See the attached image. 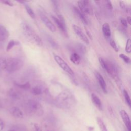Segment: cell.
Wrapping results in <instances>:
<instances>
[{"label":"cell","instance_id":"obj_38","mask_svg":"<svg viewBox=\"0 0 131 131\" xmlns=\"http://www.w3.org/2000/svg\"><path fill=\"white\" fill-rule=\"evenodd\" d=\"M119 5H120V7H121L122 9H125V8H126L125 4V3H124V2L123 1H120Z\"/></svg>","mask_w":131,"mask_h":131},{"label":"cell","instance_id":"obj_20","mask_svg":"<svg viewBox=\"0 0 131 131\" xmlns=\"http://www.w3.org/2000/svg\"><path fill=\"white\" fill-rule=\"evenodd\" d=\"M71 61L75 64L78 65L80 62V57L77 53H73L70 56Z\"/></svg>","mask_w":131,"mask_h":131},{"label":"cell","instance_id":"obj_21","mask_svg":"<svg viewBox=\"0 0 131 131\" xmlns=\"http://www.w3.org/2000/svg\"><path fill=\"white\" fill-rule=\"evenodd\" d=\"M74 48L77 52H78L79 53H80L81 54H84L86 52V48L85 46L79 43H76L75 45Z\"/></svg>","mask_w":131,"mask_h":131},{"label":"cell","instance_id":"obj_9","mask_svg":"<svg viewBox=\"0 0 131 131\" xmlns=\"http://www.w3.org/2000/svg\"><path fill=\"white\" fill-rule=\"evenodd\" d=\"M120 114L123 122H124L128 131H131V123L129 117L126 112L124 110H121L120 111Z\"/></svg>","mask_w":131,"mask_h":131},{"label":"cell","instance_id":"obj_27","mask_svg":"<svg viewBox=\"0 0 131 131\" xmlns=\"http://www.w3.org/2000/svg\"><path fill=\"white\" fill-rule=\"evenodd\" d=\"M15 84L16 86H17V87H18L20 89H24V90H28L29 88H30V87H31V85H30L29 82H27V83L23 84L17 83H15Z\"/></svg>","mask_w":131,"mask_h":131},{"label":"cell","instance_id":"obj_25","mask_svg":"<svg viewBox=\"0 0 131 131\" xmlns=\"http://www.w3.org/2000/svg\"><path fill=\"white\" fill-rule=\"evenodd\" d=\"M123 95L125 98V100L127 103V104L130 106L131 105V100H130V96L127 92V91L125 90H123Z\"/></svg>","mask_w":131,"mask_h":131},{"label":"cell","instance_id":"obj_41","mask_svg":"<svg viewBox=\"0 0 131 131\" xmlns=\"http://www.w3.org/2000/svg\"><path fill=\"white\" fill-rule=\"evenodd\" d=\"M126 20H127L126 21L128 23V24L130 25L131 24V17L130 16H127Z\"/></svg>","mask_w":131,"mask_h":131},{"label":"cell","instance_id":"obj_17","mask_svg":"<svg viewBox=\"0 0 131 131\" xmlns=\"http://www.w3.org/2000/svg\"><path fill=\"white\" fill-rule=\"evenodd\" d=\"M45 91V88L40 84H38L31 89V92L34 95H39Z\"/></svg>","mask_w":131,"mask_h":131},{"label":"cell","instance_id":"obj_43","mask_svg":"<svg viewBox=\"0 0 131 131\" xmlns=\"http://www.w3.org/2000/svg\"><path fill=\"white\" fill-rule=\"evenodd\" d=\"M14 1H17V2L19 3H21V4H24V2L23 1H22L21 0H14Z\"/></svg>","mask_w":131,"mask_h":131},{"label":"cell","instance_id":"obj_16","mask_svg":"<svg viewBox=\"0 0 131 131\" xmlns=\"http://www.w3.org/2000/svg\"><path fill=\"white\" fill-rule=\"evenodd\" d=\"M91 100L94 105L100 111L102 110V104L99 98L94 93L91 94Z\"/></svg>","mask_w":131,"mask_h":131},{"label":"cell","instance_id":"obj_42","mask_svg":"<svg viewBox=\"0 0 131 131\" xmlns=\"http://www.w3.org/2000/svg\"><path fill=\"white\" fill-rule=\"evenodd\" d=\"M96 4H97V5H99L100 4V0H94Z\"/></svg>","mask_w":131,"mask_h":131},{"label":"cell","instance_id":"obj_5","mask_svg":"<svg viewBox=\"0 0 131 131\" xmlns=\"http://www.w3.org/2000/svg\"><path fill=\"white\" fill-rule=\"evenodd\" d=\"M26 105L28 112L35 116L40 117L43 114V107L37 101L33 99L29 100L27 102Z\"/></svg>","mask_w":131,"mask_h":131},{"label":"cell","instance_id":"obj_37","mask_svg":"<svg viewBox=\"0 0 131 131\" xmlns=\"http://www.w3.org/2000/svg\"><path fill=\"white\" fill-rule=\"evenodd\" d=\"M34 128H35L36 131H41V129L38 124L35 123V124H34Z\"/></svg>","mask_w":131,"mask_h":131},{"label":"cell","instance_id":"obj_8","mask_svg":"<svg viewBox=\"0 0 131 131\" xmlns=\"http://www.w3.org/2000/svg\"><path fill=\"white\" fill-rule=\"evenodd\" d=\"M72 27L75 34L79 37V38L81 40H82L84 43H85L87 45H89V40L87 36H86V35L83 33L81 28L76 25H73Z\"/></svg>","mask_w":131,"mask_h":131},{"label":"cell","instance_id":"obj_22","mask_svg":"<svg viewBox=\"0 0 131 131\" xmlns=\"http://www.w3.org/2000/svg\"><path fill=\"white\" fill-rule=\"evenodd\" d=\"M96 120L100 131H108L104 122L100 118L97 117L96 118Z\"/></svg>","mask_w":131,"mask_h":131},{"label":"cell","instance_id":"obj_18","mask_svg":"<svg viewBox=\"0 0 131 131\" xmlns=\"http://www.w3.org/2000/svg\"><path fill=\"white\" fill-rule=\"evenodd\" d=\"M102 30L105 37L108 38L111 36V32L110 27L109 24L107 23H105L103 24L102 27Z\"/></svg>","mask_w":131,"mask_h":131},{"label":"cell","instance_id":"obj_14","mask_svg":"<svg viewBox=\"0 0 131 131\" xmlns=\"http://www.w3.org/2000/svg\"><path fill=\"white\" fill-rule=\"evenodd\" d=\"M52 18L53 20V21H54V23H55V24L57 25V26L58 27V29L61 31L64 34H67V27H66V24H63L62 23H61L59 19L56 17L55 16L52 15Z\"/></svg>","mask_w":131,"mask_h":131},{"label":"cell","instance_id":"obj_23","mask_svg":"<svg viewBox=\"0 0 131 131\" xmlns=\"http://www.w3.org/2000/svg\"><path fill=\"white\" fill-rule=\"evenodd\" d=\"M19 44V41H17V40H11L10 41H9V42H8L7 47H6V51L7 52L9 51L10 50H11L14 46L18 45Z\"/></svg>","mask_w":131,"mask_h":131},{"label":"cell","instance_id":"obj_15","mask_svg":"<svg viewBox=\"0 0 131 131\" xmlns=\"http://www.w3.org/2000/svg\"><path fill=\"white\" fill-rule=\"evenodd\" d=\"M73 10H74V12L75 13L76 15L80 19L81 22H82L83 24H84L85 25H88V22L87 18L85 17V14H84L82 12H81L79 10V9L77 7H73Z\"/></svg>","mask_w":131,"mask_h":131},{"label":"cell","instance_id":"obj_45","mask_svg":"<svg viewBox=\"0 0 131 131\" xmlns=\"http://www.w3.org/2000/svg\"><path fill=\"white\" fill-rule=\"evenodd\" d=\"M8 131H15V130H13V129H10V130H8Z\"/></svg>","mask_w":131,"mask_h":131},{"label":"cell","instance_id":"obj_34","mask_svg":"<svg viewBox=\"0 0 131 131\" xmlns=\"http://www.w3.org/2000/svg\"><path fill=\"white\" fill-rule=\"evenodd\" d=\"M120 20V23L121 25H123V26H124V27H127V23L125 19H124V18H121Z\"/></svg>","mask_w":131,"mask_h":131},{"label":"cell","instance_id":"obj_28","mask_svg":"<svg viewBox=\"0 0 131 131\" xmlns=\"http://www.w3.org/2000/svg\"><path fill=\"white\" fill-rule=\"evenodd\" d=\"M125 49L126 52L127 53H130L131 52V40L130 38H128L127 40Z\"/></svg>","mask_w":131,"mask_h":131},{"label":"cell","instance_id":"obj_1","mask_svg":"<svg viewBox=\"0 0 131 131\" xmlns=\"http://www.w3.org/2000/svg\"><path fill=\"white\" fill-rule=\"evenodd\" d=\"M55 99L58 106L63 108H71L76 104L74 96L69 91H65L60 93Z\"/></svg>","mask_w":131,"mask_h":131},{"label":"cell","instance_id":"obj_33","mask_svg":"<svg viewBox=\"0 0 131 131\" xmlns=\"http://www.w3.org/2000/svg\"><path fill=\"white\" fill-rule=\"evenodd\" d=\"M0 3L9 6H13V3L10 0H0Z\"/></svg>","mask_w":131,"mask_h":131},{"label":"cell","instance_id":"obj_31","mask_svg":"<svg viewBox=\"0 0 131 131\" xmlns=\"http://www.w3.org/2000/svg\"><path fill=\"white\" fill-rule=\"evenodd\" d=\"M6 58L0 57V70H5Z\"/></svg>","mask_w":131,"mask_h":131},{"label":"cell","instance_id":"obj_24","mask_svg":"<svg viewBox=\"0 0 131 131\" xmlns=\"http://www.w3.org/2000/svg\"><path fill=\"white\" fill-rule=\"evenodd\" d=\"M25 9L27 12V13L29 14V15L32 18H35V14L34 13L33 10L32 9V8L28 5H25Z\"/></svg>","mask_w":131,"mask_h":131},{"label":"cell","instance_id":"obj_35","mask_svg":"<svg viewBox=\"0 0 131 131\" xmlns=\"http://www.w3.org/2000/svg\"><path fill=\"white\" fill-rule=\"evenodd\" d=\"M85 31H86V33L88 36L89 37V38L91 40H93V36H92V35L91 34V32H90V31L86 28H85Z\"/></svg>","mask_w":131,"mask_h":131},{"label":"cell","instance_id":"obj_19","mask_svg":"<svg viewBox=\"0 0 131 131\" xmlns=\"http://www.w3.org/2000/svg\"><path fill=\"white\" fill-rule=\"evenodd\" d=\"M9 95L10 97L15 99H19L21 97V93L17 90L14 89H11L10 90L9 92Z\"/></svg>","mask_w":131,"mask_h":131},{"label":"cell","instance_id":"obj_11","mask_svg":"<svg viewBox=\"0 0 131 131\" xmlns=\"http://www.w3.org/2000/svg\"><path fill=\"white\" fill-rule=\"evenodd\" d=\"M79 10L84 14H88L90 15H92L93 13L92 8L89 6H85L83 5L80 2L78 1L77 2Z\"/></svg>","mask_w":131,"mask_h":131},{"label":"cell","instance_id":"obj_10","mask_svg":"<svg viewBox=\"0 0 131 131\" xmlns=\"http://www.w3.org/2000/svg\"><path fill=\"white\" fill-rule=\"evenodd\" d=\"M95 74L96 77L99 83V85H100L101 89L104 92V93H107V86H106V83H105L103 77L99 73H98L97 72H96Z\"/></svg>","mask_w":131,"mask_h":131},{"label":"cell","instance_id":"obj_29","mask_svg":"<svg viewBox=\"0 0 131 131\" xmlns=\"http://www.w3.org/2000/svg\"><path fill=\"white\" fill-rule=\"evenodd\" d=\"M103 3L106 8L108 10H112L113 5L110 0H103Z\"/></svg>","mask_w":131,"mask_h":131},{"label":"cell","instance_id":"obj_44","mask_svg":"<svg viewBox=\"0 0 131 131\" xmlns=\"http://www.w3.org/2000/svg\"><path fill=\"white\" fill-rule=\"evenodd\" d=\"M21 1H23L24 2H29L32 1V0H21Z\"/></svg>","mask_w":131,"mask_h":131},{"label":"cell","instance_id":"obj_40","mask_svg":"<svg viewBox=\"0 0 131 131\" xmlns=\"http://www.w3.org/2000/svg\"><path fill=\"white\" fill-rule=\"evenodd\" d=\"M51 1L52 2V3L53 4L55 8V9H57L58 8V5L57 1V0H51Z\"/></svg>","mask_w":131,"mask_h":131},{"label":"cell","instance_id":"obj_39","mask_svg":"<svg viewBox=\"0 0 131 131\" xmlns=\"http://www.w3.org/2000/svg\"><path fill=\"white\" fill-rule=\"evenodd\" d=\"M4 127V123L3 121L0 119V131H2Z\"/></svg>","mask_w":131,"mask_h":131},{"label":"cell","instance_id":"obj_30","mask_svg":"<svg viewBox=\"0 0 131 131\" xmlns=\"http://www.w3.org/2000/svg\"><path fill=\"white\" fill-rule=\"evenodd\" d=\"M119 57L126 63H129L130 62V59L129 58V57L126 55H125V54H120L119 55Z\"/></svg>","mask_w":131,"mask_h":131},{"label":"cell","instance_id":"obj_13","mask_svg":"<svg viewBox=\"0 0 131 131\" xmlns=\"http://www.w3.org/2000/svg\"><path fill=\"white\" fill-rule=\"evenodd\" d=\"M10 113L14 117L16 118H22L24 116L22 111L19 107L16 106L11 107L10 110Z\"/></svg>","mask_w":131,"mask_h":131},{"label":"cell","instance_id":"obj_12","mask_svg":"<svg viewBox=\"0 0 131 131\" xmlns=\"http://www.w3.org/2000/svg\"><path fill=\"white\" fill-rule=\"evenodd\" d=\"M9 36V31L3 26L0 25V42L5 41Z\"/></svg>","mask_w":131,"mask_h":131},{"label":"cell","instance_id":"obj_26","mask_svg":"<svg viewBox=\"0 0 131 131\" xmlns=\"http://www.w3.org/2000/svg\"><path fill=\"white\" fill-rule=\"evenodd\" d=\"M46 37H47V39L48 41L49 42V43L51 45V46L53 48H55V49H56V48H57V43H56V42L53 40V39L50 35H47V36H46Z\"/></svg>","mask_w":131,"mask_h":131},{"label":"cell","instance_id":"obj_32","mask_svg":"<svg viewBox=\"0 0 131 131\" xmlns=\"http://www.w3.org/2000/svg\"><path fill=\"white\" fill-rule=\"evenodd\" d=\"M110 44L111 45V46L113 48V49L116 51V52H118L119 49L118 48L116 43V42H115V41L114 40H111L110 41Z\"/></svg>","mask_w":131,"mask_h":131},{"label":"cell","instance_id":"obj_7","mask_svg":"<svg viewBox=\"0 0 131 131\" xmlns=\"http://www.w3.org/2000/svg\"><path fill=\"white\" fill-rule=\"evenodd\" d=\"M39 15L43 24L50 31L54 33L56 31V28L54 24L41 11H39Z\"/></svg>","mask_w":131,"mask_h":131},{"label":"cell","instance_id":"obj_36","mask_svg":"<svg viewBox=\"0 0 131 131\" xmlns=\"http://www.w3.org/2000/svg\"><path fill=\"white\" fill-rule=\"evenodd\" d=\"M80 2L83 5L85 6H89V0H80Z\"/></svg>","mask_w":131,"mask_h":131},{"label":"cell","instance_id":"obj_4","mask_svg":"<svg viewBox=\"0 0 131 131\" xmlns=\"http://www.w3.org/2000/svg\"><path fill=\"white\" fill-rule=\"evenodd\" d=\"M23 61L19 58L10 57L6 58L5 70L9 73L19 70L23 66Z\"/></svg>","mask_w":131,"mask_h":131},{"label":"cell","instance_id":"obj_2","mask_svg":"<svg viewBox=\"0 0 131 131\" xmlns=\"http://www.w3.org/2000/svg\"><path fill=\"white\" fill-rule=\"evenodd\" d=\"M21 28L24 35L30 41L39 47L42 46L43 42L41 39L28 24L22 23Z\"/></svg>","mask_w":131,"mask_h":131},{"label":"cell","instance_id":"obj_3","mask_svg":"<svg viewBox=\"0 0 131 131\" xmlns=\"http://www.w3.org/2000/svg\"><path fill=\"white\" fill-rule=\"evenodd\" d=\"M99 61L101 66L115 80L117 84H119V86H120L121 85V82L118 76V71L116 66L110 61L104 60L101 57L99 58Z\"/></svg>","mask_w":131,"mask_h":131},{"label":"cell","instance_id":"obj_6","mask_svg":"<svg viewBox=\"0 0 131 131\" xmlns=\"http://www.w3.org/2000/svg\"><path fill=\"white\" fill-rule=\"evenodd\" d=\"M54 59L56 62L64 72H66V73H67L68 74H69L71 76H73L74 75V72L73 70L61 57H60L58 55H55Z\"/></svg>","mask_w":131,"mask_h":131}]
</instances>
